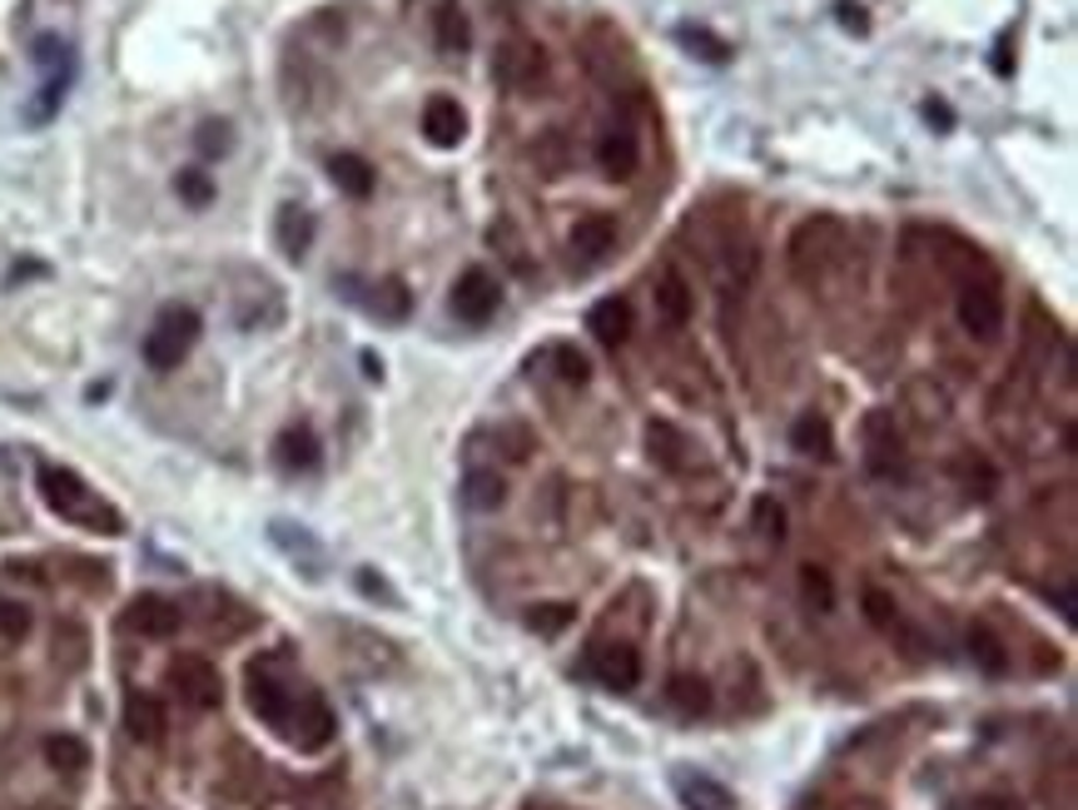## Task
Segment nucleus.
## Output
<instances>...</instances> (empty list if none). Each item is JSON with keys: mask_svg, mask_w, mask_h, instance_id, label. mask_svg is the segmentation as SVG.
I'll use <instances>...</instances> for the list:
<instances>
[{"mask_svg": "<svg viewBox=\"0 0 1078 810\" xmlns=\"http://www.w3.org/2000/svg\"><path fill=\"white\" fill-rule=\"evenodd\" d=\"M954 314H960V324H964V334H974V338H999V328H1004V293H999V279H994L989 269L974 279V274H964L960 279V299H954Z\"/></svg>", "mask_w": 1078, "mask_h": 810, "instance_id": "obj_4", "label": "nucleus"}, {"mask_svg": "<svg viewBox=\"0 0 1078 810\" xmlns=\"http://www.w3.org/2000/svg\"><path fill=\"white\" fill-rule=\"evenodd\" d=\"M528 160H532V170H537L542 180H561V174L572 170V144H567V135L561 130H542L537 140H532Z\"/></svg>", "mask_w": 1078, "mask_h": 810, "instance_id": "obj_17", "label": "nucleus"}, {"mask_svg": "<svg viewBox=\"0 0 1078 810\" xmlns=\"http://www.w3.org/2000/svg\"><path fill=\"white\" fill-rule=\"evenodd\" d=\"M800 597H805L810 612H831V606H835L831 572H825V567H815V563H805V567H800Z\"/></svg>", "mask_w": 1078, "mask_h": 810, "instance_id": "obj_27", "label": "nucleus"}, {"mask_svg": "<svg viewBox=\"0 0 1078 810\" xmlns=\"http://www.w3.org/2000/svg\"><path fill=\"white\" fill-rule=\"evenodd\" d=\"M865 616H870V622H874L880 632H895V627H900L895 602H890V597H884L880 587H870V592H865Z\"/></svg>", "mask_w": 1078, "mask_h": 810, "instance_id": "obj_34", "label": "nucleus"}, {"mask_svg": "<svg viewBox=\"0 0 1078 810\" xmlns=\"http://www.w3.org/2000/svg\"><path fill=\"white\" fill-rule=\"evenodd\" d=\"M502 477L497 473H467L463 477V502L473 512H492V508H502Z\"/></svg>", "mask_w": 1078, "mask_h": 810, "instance_id": "obj_25", "label": "nucleus"}, {"mask_svg": "<svg viewBox=\"0 0 1078 810\" xmlns=\"http://www.w3.org/2000/svg\"><path fill=\"white\" fill-rule=\"evenodd\" d=\"M199 144H205L209 154L229 150V125H205V135H199Z\"/></svg>", "mask_w": 1078, "mask_h": 810, "instance_id": "obj_42", "label": "nucleus"}, {"mask_svg": "<svg viewBox=\"0 0 1078 810\" xmlns=\"http://www.w3.org/2000/svg\"><path fill=\"white\" fill-rule=\"evenodd\" d=\"M960 477H964V487H970L974 497H989L994 487H999V473H994L984 458H960Z\"/></svg>", "mask_w": 1078, "mask_h": 810, "instance_id": "obj_32", "label": "nucleus"}, {"mask_svg": "<svg viewBox=\"0 0 1078 810\" xmlns=\"http://www.w3.org/2000/svg\"><path fill=\"white\" fill-rule=\"evenodd\" d=\"M567 244H572V259L602 264L616 248V219L612 215H582L572 224V234H567Z\"/></svg>", "mask_w": 1078, "mask_h": 810, "instance_id": "obj_14", "label": "nucleus"}, {"mask_svg": "<svg viewBox=\"0 0 1078 810\" xmlns=\"http://www.w3.org/2000/svg\"><path fill=\"white\" fill-rule=\"evenodd\" d=\"M647 438H651V458H657L661 467H671V473H681V467H686V453H681V448H686V438H681L671 423H651Z\"/></svg>", "mask_w": 1078, "mask_h": 810, "instance_id": "obj_26", "label": "nucleus"}, {"mask_svg": "<svg viewBox=\"0 0 1078 810\" xmlns=\"http://www.w3.org/2000/svg\"><path fill=\"white\" fill-rule=\"evenodd\" d=\"M970 810H1024L1013 796H999V790H989V796H974L970 800Z\"/></svg>", "mask_w": 1078, "mask_h": 810, "instance_id": "obj_41", "label": "nucleus"}, {"mask_svg": "<svg viewBox=\"0 0 1078 810\" xmlns=\"http://www.w3.org/2000/svg\"><path fill=\"white\" fill-rule=\"evenodd\" d=\"M328 180H334L348 199L373 195V164H368L363 154H334V160H328Z\"/></svg>", "mask_w": 1078, "mask_h": 810, "instance_id": "obj_19", "label": "nucleus"}, {"mask_svg": "<svg viewBox=\"0 0 1078 810\" xmlns=\"http://www.w3.org/2000/svg\"><path fill=\"white\" fill-rule=\"evenodd\" d=\"M373 309H378V314H389V319H403V314H408V289H403L398 279L378 284V293H373Z\"/></svg>", "mask_w": 1078, "mask_h": 810, "instance_id": "obj_35", "label": "nucleus"}, {"mask_svg": "<svg viewBox=\"0 0 1078 810\" xmlns=\"http://www.w3.org/2000/svg\"><path fill=\"white\" fill-rule=\"evenodd\" d=\"M755 532H761L766 542L786 537V512H780V502H770V497H761V502H755Z\"/></svg>", "mask_w": 1078, "mask_h": 810, "instance_id": "obj_33", "label": "nucleus"}, {"mask_svg": "<svg viewBox=\"0 0 1078 810\" xmlns=\"http://www.w3.org/2000/svg\"><path fill=\"white\" fill-rule=\"evenodd\" d=\"M641 164V144L637 135L626 130V125H612V130H602V140H596V170L606 174V180H631Z\"/></svg>", "mask_w": 1078, "mask_h": 810, "instance_id": "obj_13", "label": "nucleus"}, {"mask_svg": "<svg viewBox=\"0 0 1078 810\" xmlns=\"http://www.w3.org/2000/svg\"><path fill=\"white\" fill-rule=\"evenodd\" d=\"M925 119H929V125H954V115H949L944 105H935V100L925 105Z\"/></svg>", "mask_w": 1078, "mask_h": 810, "instance_id": "obj_43", "label": "nucleus"}, {"mask_svg": "<svg viewBox=\"0 0 1078 810\" xmlns=\"http://www.w3.org/2000/svg\"><path fill=\"white\" fill-rule=\"evenodd\" d=\"M666 696H671V706H676L681 716H706L711 711V686H706L702 676H671Z\"/></svg>", "mask_w": 1078, "mask_h": 810, "instance_id": "obj_22", "label": "nucleus"}, {"mask_svg": "<svg viewBox=\"0 0 1078 810\" xmlns=\"http://www.w3.org/2000/svg\"><path fill=\"white\" fill-rule=\"evenodd\" d=\"M432 40H438L442 55H463L467 50V15L457 0H442L432 11Z\"/></svg>", "mask_w": 1078, "mask_h": 810, "instance_id": "obj_20", "label": "nucleus"}, {"mask_svg": "<svg viewBox=\"0 0 1078 810\" xmlns=\"http://www.w3.org/2000/svg\"><path fill=\"white\" fill-rule=\"evenodd\" d=\"M790 443L800 448V453H831V428H825V418H815V413H805V418L790 428Z\"/></svg>", "mask_w": 1078, "mask_h": 810, "instance_id": "obj_30", "label": "nucleus"}, {"mask_svg": "<svg viewBox=\"0 0 1078 810\" xmlns=\"http://www.w3.org/2000/svg\"><path fill=\"white\" fill-rule=\"evenodd\" d=\"M845 248H850V234H845V224H841L835 215H810V219H800L796 234H790V244H786L790 279L805 284V289L825 284L835 269H841Z\"/></svg>", "mask_w": 1078, "mask_h": 810, "instance_id": "obj_2", "label": "nucleus"}, {"mask_svg": "<svg viewBox=\"0 0 1078 810\" xmlns=\"http://www.w3.org/2000/svg\"><path fill=\"white\" fill-rule=\"evenodd\" d=\"M492 244L502 248V259L512 264V269H518V274H532L528 254H522V248H528V244H522V234H518V229H512V224H507V219H502V224H492Z\"/></svg>", "mask_w": 1078, "mask_h": 810, "instance_id": "obj_31", "label": "nucleus"}, {"mask_svg": "<svg viewBox=\"0 0 1078 810\" xmlns=\"http://www.w3.org/2000/svg\"><path fill=\"white\" fill-rule=\"evenodd\" d=\"M179 195L189 199V205H209V195H215V189H209V180L199 170H184L179 174Z\"/></svg>", "mask_w": 1078, "mask_h": 810, "instance_id": "obj_39", "label": "nucleus"}, {"mask_svg": "<svg viewBox=\"0 0 1078 810\" xmlns=\"http://www.w3.org/2000/svg\"><path fill=\"white\" fill-rule=\"evenodd\" d=\"M582 671L596 681V686H606V692H631L641 681V657H637V647H626V641H602V647L587 651Z\"/></svg>", "mask_w": 1078, "mask_h": 810, "instance_id": "obj_7", "label": "nucleus"}, {"mask_svg": "<svg viewBox=\"0 0 1078 810\" xmlns=\"http://www.w3.org/2000/svg\"><path fill=\"white\" fill-rule=\"evenodd\" d=\"M279 463L283 467H313L318 463V443H313L309 428H289L279 438Z\"/></svg>", "mask_w": 1078, "mask_h": 810, "instance_id": "obj_29", "label": "nucleus"}, {"mask_svg": "<svg viewBox=\"0 0 1078 810\" xmlns=\"http://www.w3.org/2000/svg\"><path fill=\"white\" fill-rule=\"evenodd\" d=\"M119 627L130 632V637H144V641H164V637H174V632L184 627V612H179V606L170 602V597H154V592H144V597H135V602L125 606V616H119Z\"/></svg>", "mask_w": 1078, "mask_h": 810, "instance_id": "obj_8", "label": "nucleus"}, {"mask_svg": "<svg viewBox=\"0 0 1078 810\" xmlns=\"http://www.w3.org/2000/svg\"><path fill=\"white\" fill-rule=\"evenodd\" d=\"M542 76H547V55H542V45H532V40L497 45V55H492V80H497V85L532 90Z\"/></svg>", "mask_w": 1078, "mask_h": 810, "instance_id": "obj_9", "label": "nucleus"}, {"mask_svg": "<svg viewBox=\"0 0 1078 810\" xmlns=\"http://www.w3.org/2000/svg\"><path fill=\"white\" fill-rule=\"evenodd\" d=\"M587 328H592V338H596V344H606V348L626 344V334H631V303H626V299H602V303H592V314H587Z\"/></svg>", "mask_w": 1078, "mask_h": 810, "instance_id": "obj_16", "label": "nucleus"}, {"mask_svg": "<svg viewBox=\"0 0 1078 810\" xmlns=\"http://www.w3.org/2000/svg\"><path fill=\"white\" fill-rule=\"evenodd\" d=\"M970 657L980 671H989V676H1004L1009 671V651H1004V641L994 637L989 627H970Z\"/></svg>", "mask_w": 1078, "mask_h": 810, "instance_id": "obj_23", "label": "nucleus"}, {"mask_svg": "<svg viewBox=\"0 0 1078 810\" xmlns=\"http://www.w3.org/2000/svg\"><path fill=\"white\" fill-rule=\"evenodd\" d=\"M676 790L686 800V810H735L731 790L711 776H676Z\"/></svg>", "mask_w": 1078, "mask_h": 810, "instance_id": "obj_21", "label": "nucleus"}, {"mask_svg": "<svg viewBox=\"0 0 1078 810\" xmlns=\"http://www.w3.org/2000/svg\"><path fill=\"white\" fill-rule=\"evenodd\" d=\"M45 761H50L55 771H85L90 751L80 736H50V741H45Z\"/></svg>", "mask_w": 1078, "mask_h": 810, "instance_id": "obj_28", "label": "nucleus"}, {"mask_svg": "<svg viewBox=\"0 0 1078 810\" xmlns=\"http://www.w3.org/2000/svg\"><path fill=\"white\" fill-rule=\"evenodd\" d=\"M651 299H657V314L666 328H686L691 324V309H696V293H691V284L681 279L676 269L657 274V289H651Z\"/></svg>", "mask_w": 1078, "mask_h": 810, "instance_id": "obj_15", "label": "nucleus"}, {"mask_svg": "<svg viewBox=\"0 0 1078 810\" xmlns=\"http://www.w3.org/2000/svg\"><path fill=\"white\" fill-rule=\"evenodd\" d=\"M528 622H532L537 632H547V637H552V632H561L567 622H572V606H537V612H532Z\"/></svg>", "mask_w": 1078, "mask_h": 810, "instance_id": "obj_38", "label": "nucleus"}, {"mask_svg": "<svg viewBox=\"0 0 1078 810\" xmlns=\"http://www.w3.org/2000/svg\"><path fill=\"white\" fill-rule=\"evenodd\" d=\"M497 303H502V289H497V279L487 269H467L463 279L453 284V314L463 319V324H487V319L497 314Z\"/></svg>", "mask_w": 1078, "mask_h": 810, "instance_id": "obj_11", "label": "nucleus"}, {"mask_svg": "<svg viewBox=\"0 0 1078 810\" xmlns=\"http://www.w3.org/2000/svg\"><path fill=\"white\" fill-rule=\"evenodd\" d=\"M125 731H130L135 741L154 745L164 736V706L154 702V696H144V692H130L125 696Z\"/></svg>", "mask_w": 1078, "mask_h": 810, "instance_id": "obj_18", "label": "nucleus"}, {"mask_svg": "<svg viewBox=\"0 0 1078 810\" xmlns=\"http://www.w3.org/2000/svg\"><path fill=\"white\" fill-rule=\"evenodd\" d=\"M422 135H428L432 150H457L467 135V115L453 95H432L422 105Z\"/></svg>", "mask_w": 1078, "mask_h": 810, "instance_id": "obj_12", "label": "nucleus"}, {"mask_svg": "<svg viewBox=\"0 0 1078 810\" xmlns=\"http://www.w3.org/2000/svg\"><path fill=\"white\" fill-rule=\"evenodd\" d=\"M170 686L184 706H195V711H209L219 706V671L209 667L205 657H179L170 661Z\"/></svg>", "mask_w": 1078, "mask_h": 810, "instance_id": "obj_10", "label": "nucleus"}, {"mask_svg": "<svg viewBox=\"0 0 1078 810\" xmlns=\"http://www.w3.org/2000/svg\"><path fill=\"white\" fill-rule=\"evenodd\" d=\"M681 40H686V45H702L696 55H706V60H716V66L726 60V45H721V40H711V35H702V31H691V25L681 31Z\"/></svg>", "mask_w": 1078, "mask_h": 810, "instance_id": "obj_40", "label": "nucleus"}, {"mask_svg": "<svg viewBox=\"0 0 1078 810\" xmlns=\"http://www.w3.org/2000/svg\"><path fill=\"white\" fill-rule=\"evenodd\" d=\"M552 358H557V373H561L567 383H587V358L577 354V348L557 344V348H552Z\"/></svg>", "mask_w": 1078, "mask_h": 810, "instance_id": "obj_37", "label": "nucleus"}, {"mask_svg": "<svg viewBox=\"0 0 1078 810\" xmlns=\"http://www.w3.org/2000/svg\"><path fill=\"white\" fill-rule=\"evenodd\" d=\"M31 632V612L21 602H0V641H21Z\"/></svg>", "mask_w": 1078, "mask_h": 810, "instance_id": "obj_36", "label": "nucleus"}, {"mask_svg": "<svg viewBox=\"0 0 1078 810\" xmlns=\"http://www.w3.org/2000/svg\"><path fill=\"white\" fill-rule=\"evenodd\" d=\"M248 706H254V716L264 726L289 736L299 751H324L334 741V711L313 692H293L289 681H279L269 671V661L248 667Z\"/></svg>", "mask_w": 1078, "mask_h": 810, "instance_id": "obj_1", "label": "nucleus"}, {"mask_svg": "<svg viewBox=\"0 0 1078 810\" xmlns=\"http://www.w3.org/2000/svg\"><path fill=\"white\" fill-rule=\"evenodd\" d=\"M309 239H313V219L303 215L299 205H283V215H279V244H283V254H289V259H303Z\"/></svg>", "mask_w": 1078, "mask_h": 810, "instance_id": "obj_24", "label": "nucleus"}, {"mask_svg": "<svg viewBox=\"0 0 1078 810\" xmlns=\"http://www.w3.org/2000/svg\"><path fill=\"white\" fill-rule=\"evenodd\" d=\"M860 443H865V467H870L874 477H895L900 467H905V438H900V423L890 408L865 413Z\"/></svg>", "mask_w": 1078, "mask_h": 810, "instance_id": "obj_6", "label": "nucleus"}, {"mask_svg": "<svg viewBox=\"0 0 1078 810\" xmlns=\"http://www.w3.org/2000/svg\"><path fill=\"white\" fill-rule=\"evenodd\" d=\"M40 497L50 502V512H60L66 522H76L85 532H105V537L125 532V518L109 508L105 497H95V487H85L70 467H40Z\"/></svg>", "mask_w": 1078, "mask_h": 810, "instance_id": "obj_3", "label": "nucleus"}, {"mask_svg": "<svg viewBox=\"0 0 1078 810\" xmlns=\"http://www.w3.org/2000/svg\"><path fill=\"white\" fill-rule=\"evenodd\" d=\"M195 344H199V314L184 309V303H170V309L154 319L150 338H144V358H150V368L164 373V368H179Z\"/></svg>", "mask_w": 1078, "mask_h": 810, "instance_id": "obj_5", "label": "nucleus"}]
</instances>
